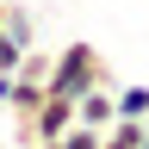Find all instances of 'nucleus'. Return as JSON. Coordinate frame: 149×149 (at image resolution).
<instances>
[{"label": "nucleus", "instance_id": "nucleus-7", "mask_svg": "<svg viewBox=\"0 0 149 149\" xmlns=\"http://www.w3.org/2000/svg\"><path fill=\"white\" fill-rule=\"evenodd\" d=\"M6 93H13V74H0V112H6Z\"/></svg>", "mask_w": 149, "mask_h": 149}, {"label": "nucleus", "instance_id": "nucleus-6", "mask_svg": "<svg viewBox=\"0 0 149 149\" xmlns=\"http://www.w3.org/2000/svg\"><path fill=\"white\" fill-rule=\"evenodd\" d=\"M118 118H149V87H118Z\"/></svg>", "mask_w": 149, "mask_h": 149}, {"label": "nucleus", "instance_id": "nucleus-5", "mask_svg": "<svg viewBox=\"0 0 149 149\" xmlns=\"http://www.w3.org/2000/svg\"><path fill=\"white\" fill-rule=\"evenodd\" d=\"M106 143V130H93V124H68L62 137H50V143H37V149H100Z\"/></svg>", "mask_w": 149, "mask_h": 149}, {"label": "nucleus", "instance_id": "nucleus-9", "mask_svg": "<svg viewBox=\"0 0 149 149\" xmlns=\"http://www.w3.org/2000/svg\"><path fill=\"white\" fill-rule=\"evenodd\" d=\"M0 19H6V0H0Z\"/></svg>", "mask_w": 149, "mask_h": 149}, {"label": "nucleus", "instance_id": "nucleus-8", "mask_svg": "<svg viewBox=\"0 0 149 149\" xmlns=\"http://www.w3.org/2000/svg\"><path fill=\"white\" fill-rule=\"evenodd\" d=\"M137 149H149V124H143V143H137Z\"/></svg>", "mask_w": 149, "mask_h": 149}, {"label": "nucleus", "instance_id": "nucleus-4", "mask_svg": "<svg viewBox=\"0 0 149 149\" xmlns=\"http://www.w3.org/2000/svg\"><path fill=\"white\" fill-rule=\"evenodd\" d=\"M0 31L13 37V44H37V19H31V6H6V19H0Z\"/></svg>", "mask_w": 149, "mask_h": 149}, {"label": "nucleus", "instance_id": "nucleus-1", "mask_svg": "<svg viewBox=\"0 0 149 149\" xmlns=\"http://www.w3.org/2000/svg\"><path fill=\"white\" fill-rule=\"evenodd\" d=\"M87 87H112L118 93V81H112V68H106V56L93 50V44H62L56 50V62H50V93H62V100H81Z\"/></svg>", "mask_w": 149, "mask_h": 149}, {"label": "nucleus", "instance_id": "nucleus-2", "mask_svg": "<svg viewBox=\"0 0 149 149\" xmlns=\"http://www.w3.org/2000/svg\"><path fill=\"white\" fill-rule=\"evenodd\" d=\"M112 118H118V100H112V87H87L81 100H74V124H93V130H106Z\"/></svg>", "mask_w": 149, "mask_h": 149}, {"label": "nucleus", "instance_id": "nucleus-3", "mask_svg": "<svg viewBox=\"0 0 149 149\" xmlns=\"http://www.w3.org/2000/svg\"><path fill=\"white\" fill-rule=\"evenodd\" d=\"M44 81H25V74H13V93H6V112H13V118H31V112L37 106H44Z\"/></svg>", "mask_w": 149, "mask_h": 149}]
</instances>
